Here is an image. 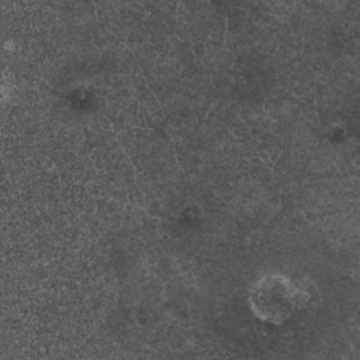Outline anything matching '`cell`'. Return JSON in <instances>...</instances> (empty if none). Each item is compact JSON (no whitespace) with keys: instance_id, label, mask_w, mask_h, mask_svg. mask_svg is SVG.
Listing matches in <instances>:
<instances>
[{"instance_id":"obj_1","label":"cell","mask_w":360,"mask_h":360,"mask_svg":"<svg viewBox=\"0 0 360 360\" xmlns=\"http://www.w3.org/2000/svg\"><path fill=\"white\" fill-rule=\"evenodd\" d=\"M294 287L283 276L269 274L252 290L250 302L257 316L278 323L290 318L294 311Z\"/></svg>"}]
</instances>
